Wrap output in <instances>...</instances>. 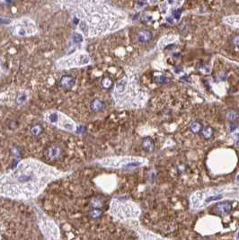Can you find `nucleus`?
<instances>
[{
    "label": "nucleus",
    "mask_w": 239,
    "mask_h": 240,
    "mask_svg": "<svg viewBox=\"0 0 239 240\" xmlns=\"http://www.w3.org/2000/svg\"><path fill=\"white\" fill-rule=\"evenodd\" d=\"M76 84V78L71 75H65L59 79L58 85L63 89H72Z\"/></svg>",
    "instance_id": "nucleus-1"
},
{
    "label": "nucleus",
    "mask_w": 239,
    "mask_h": 240,
    "mask_svg": "<svg viewBox=\"0 0 239 240\" xmlns=\"http://www.w3.org/2000/svg\"><path fill=\"white\" fill-rule=\"evenodd\" d=\"M45 155L49 159L56 160L62 156V149L58 146H51L47 148Z\"/></svg>",
    "instance_id": "nucleus-2"
},
{
    "label": "nucleus",
    "mask_w": 239,
    "mask_h": 240,
    "mask_svg": "<svg viewBox=\"0 0 239 240\" xmlns=\"http://www.w3.org/2000/svg\"><path fill=\"white\" fill-rule=\"evenodd\" d=\"M105 107V103L98 98L94 99L91 103H90V110L92 111V113H98L100 112H102Z\"/></svg>",
    "instance_id": "nucleus-3"
},
{
    "label": "nucleus",
    "mask_w": 239,
    "mask_h": 240,
    "mask_svg": "<svg viewBox=\"0 0 239 240\" xmlns=\"http://www.w3.org/2000/svg\"><path fill=\"white\" fill-rule=\"evenodd\" d=\"M224 24L233 28H239V14L226 16L223 18Z\"/></svg>",
    "instance_id": "nucleus-4"
},
{
    "label": "nucleus",
    "mask_w": 239,
    "mask_h": 240,
    "mask_svg": "<svg viewBox=\"0 0 239 240\" xmlns=\"http://www.w3.org/2000/svg\"><path fill=\"white\" fill-rule=\"evenodd\" d=\"M152 37H153V34L150 31L147 30H142L138 33V40L141 43L150 41L152 40Z\"/></svg>",
    "instance_id": "nucleus-5"
},
{
    "label": "nucleus",
    "mask_w": 239,
    "mask_h": 240,
    "mask_svg": "<svg viewBox=\"0 0 239 240\" xmlns=\"http://www.w3.org/2000/svg\"><path fill=\"white\" fill-rule=\"evenodd\" d=\"M142 147L144 148L145 151L147 152H153L155 150V143H154V140H152L151 138L147 137V138H145L143 140H142Z\"/></svg>",
    "instance_id": "nucleus-6"
},
{
    "label": "nucleus",
    "mask_w": 239,
    "mask_h": 240,
    "mask_svg": "<svg viewBox=\"0 0 239 240\" xmlns=\"http://www.w3.org/2000/svg\"><path fill=\"white\" fill-rule=\"evenodd\" d=\"M190 129L191 130V132L195 134H197V133H200L202 132V129H203V126L201 122L199 121H193L191 123L190 125Z\"/></svg>",
    "instance_id": "nucleus-7"
},
{
    "label": "nucleus",
    "mask_w": 239,
    "mask_h": 240,
    "mask_svg": "<svg viewBox=\"0 0 239 240\" xmlns=\"http://www.w3.org/2000/svg\"><path fill=\"white\" fill-rule=\"evenodd\" d=\"M30 132H31V134L37 137L39 135H40L42 132H43V128L40 124H34L31 127L30 129Z\"/></svg>",
    "instance_id": "nucleus-8"
},
{
    "label": "nucleus",
    "mask_w": 239,
    "mask_h": 240,
    "mask_svg": "<svg viewBox=\"0 0 239 240\" xmlns=\"http://www.w3.org/2000/svg\"><path fill=\"white\" fill-rule=\"evenodd\" d=\"M102 85L104 89H111L113 85V81L110 77H104L102 80Z\"/></svg>",
    "instance_id": "nucleus-9"
},
{
    "label": "nucleus",
    "mask_w": 239,
    "mask_h": 240,
    "mask_svg": "<svg viewBox=\"0 0 239 240\" xmlns=\"http://www.w3.org/2000/svg\"><path fill=\"white\" fill-rule=\"evenodd\" d=\"M218 209L221 212H223V213H228L231 210L232 207H231V205L229 203L226 202V203H220V204H219L218 205Z\"/></svg>",
    "instance_id": "nucleus-10"
},
{
    "label": "nucleus",
    "mask_w": 239,
    "mask_h": 240,
    "mask_svg": "<svg viewBox=\"0 0 239 240\" xmlns=\"http://www.w3.org/2000/svg\"><path fill=\"white\" fill-rule=\"evenodd\" d=\"M26 99H27L26 94H25V93H18L17 95H16V98H15V102L18 104H22V103H24L26 101Z\"/></svg>",
    "instance_id": "nucleus-11"
},
{
    "label": "nucleus",
    "mask_w": 239,
    "mask_h": 240,
    "mask_svg": "<svg viewBox=\"0 0 239 240\" xmlns=\"http://www.w3.org/2000/svg\"><path fill=\"white\" fill-rule=\"evenodd\" d=\"M102 210L98 209V208H95L94 210H92L89 213L90 217L92 218V219H98V218L101 217L102 215Z\"/></svg>",
    "instance_id": "nucleus-12"
},
{
    "label": "nucleus",
    "mask_w": 239,
    "mask_h": 240,
    "mask_svg": "<svg viewBox=\"0 0 239 240\" xmlns=\"http://www.w3.org/2000/svg\"><path fill=\"white\" fill-rule=\"evenodd\" d=\"M72 40L74 43H76V44H78V43H81L83 41V36L77 33H75L72 35Z\"/></svg>",
    "instance_id": "nucleus-13"
},
{
    "label": "nucleus",
    "mask_w": 239,
    "mask_h": 240,
    "mask_svg": "<svg viewBox=\"0 0 239 240\" xmlns=\"http://www.w3.org/2000/svg\"><path fill=\"white\" fill-rule=\"evenodd\" d=\"M202 135H203V137L205 138V139H209L211 136H212V129L211 128H205V129H202Z\"/></svg>",
    "instance_id": "nucleus-14"
},
{
    "label": "nucleus",
    "mask_w": 239,
    "mask_h": 240,
    "mask_svg": "<svg viewBox=\"0 0 239 240\" xmlns=\"http://www.w3.org/2000/svg\"><path fill=\"white\" fill-rule=\"evenodd\" d=\"M156 81L159 85H165V84H167L169 82L168 78L165 76H159V77H157L156 78Z\"/></svg>",
    "instance_id": "nucleus-15"
},
{
    "label": "nucleus",
    "mask_w": 239,
    "mask_h": 240,
    "mask_svg": "<svg viewBox=\"0 0 239 240\" xmlns=\"http://www.w3.org/2000/svg\"><path fill=\"white\" fill-rule=\"evenodd\" d=\"M227 118L229 121H235V120L237 119V113H236L235 111H229V112H227Z\"/></svg>",
    "instance_id": "nucleus-16"
},
{
    "label": "nucleus",
    "mask_w": 239,
    "mask_h": 240,
    "mask_svg": "<svg viewBox=\"0 0 239 240\" xmlns=\"http://www.w3.org/2000/svg\"><path fill=\"white\" fill-rule=\"evenodd\" d=\"M49 120H50V121L52 122V123L57 122L58 120V113H51L50 116H49Z\"/></svg>",
    "instance_id": "nucleus-17"
},
{
    "label": "nucleus",
    "mask_w": 239,
    "mask_h": 240,
    "mask_svg": "<svg viewBox=\"0 0 239 240\" xmlns=\"http://www.w3.org/2000/svg\"><path fill=\"white\" fill-rule=\"evenodd\" d=\"M181 14H182V11L180 9H176L173 12V16L175 17V20H179L180 17H181Z\"/></svg>",
    "instance_id": "nucleus-18"
},
{
    "label": "nucleus",
    "mask_w": 239,
    "mask_h": 240,
    "mask_svg": "<svg viewBox=\"0 0 239 240\" xmlns=\"http://www.w3.org/2000/svg\"><path fill=\"white\" fill-rule=\"evenodd\" d=\"M15 2V0H1V4L3 6H10Z\"/></svg>",
    "instance_id": "nucleus-19"
},
{
    "label": "nucleus",
    "mask_w": 239,
    "mask_h": 240,
    "mask_svg": "<svg viewBox=\"0 0 239 240\" xmlns=\"http://www.w3.org/2000/svg\"><path fill=\"white\" fill-rule=\"evenodd\" d=\"M220 198H221V196H220V195H219V196H214V197L209 198V199L207 200V202H210V201H215V200H219V199H220Z\"/></svg>",
    "instance_id": "nucleus-20"
},
{
    "label": "nucleus",
    "mask_w": 239,
    "mask_h": 240,
    "mask_svg": "<svg viewBox=\"0 0 239 240\" xmlns=\"http://www.w3.org/2000/svg\"><path fill=\"white\" fill-rule=\"evenodd\" d=\"M234 43H235V45L239 46V37H236V38L234 40Z\"/></svg>",
    "instance_id": "nucleus-21"
},
{
    "label": "nucleus",
    "mask_w": 239,
    "mask_h": 240,
    "mask_svg": "<svg viewBox=\"0 0 239 240\" xmlns=\"http://www.w3.org/2000/svg\"><path fill=\"white\" fill-rule=\"evenodd\" d=\"M236 137H237V138H238V140H237V144H238V145H239V135H238V134H237V135H236Z\"/></svg>",
    "instance_id": "nucleus-22"
},
{
    "label": "nucleus",
    "mask_w": 239,
    "mask_h": 240,
    "mask_svg": "<svg viewBox=\"0 0 239 240\" xmlns=\"http://www.w3.org/2000/svg\"><path fill=\"white\" fill-rule=\"evenodd\" d=\"M238 237H239V234H238Z\"/></svg>",
    "instance_id": "nucleus-23"
}]
</instances>
